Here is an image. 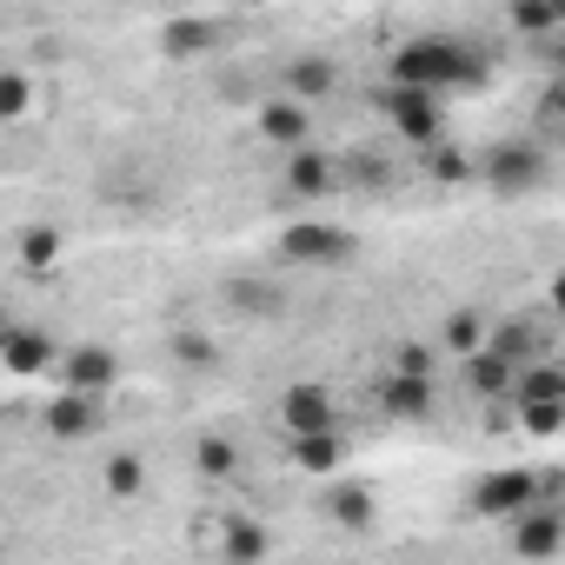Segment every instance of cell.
Segmentation results:
<instances>
[{"label":"cell","mask_w":565,"mask_h":565,"mask_svg":"<svg viewBox=\"0 0 565 565\" xmlns=\"http://www.w3.org/2000/svg\"><path fill=\"white\" fill-rule=\"evenodd\" d=\"M259 134H266L273 147L300 153V147H307V107H300V100H266V107H259Z\"/></svg>","instance_id":"obj_8"},{"label":"cell","mask_w":565,"mask_h":565,"mask_svg":"<svg viewBox=\"0 0 565 565\" xmlns=\"http://www.w3.org/2000/svg\"><path fill=\"white\" fill-rule=\"evenodd\" d=\"M0 360H8V373H41V366L54 360V347H47V333H34V327H14L8 340H0Z\"/></svg>","instance_id":"obj_10"},{"label":"cell","mask_w":565,"mask_h":565,"mask_svg":"<svg viewBox=\"0 0 565 565\" xmlns=\"http://www.w3.org/2000/svg\"><path fill=\"white\" fill-rule=\"evenodd\" d=\"M519 413H525V419H532V433H552V426H558V413H565V406H519Z\"/></svg>","instance_id":"obj_28"},{"label":"cell","mask_w":565,"mask_h":565,"mask_svg":"<svg viewBox=\"0 0 565 565\" xmlns=\"http://www.w3.org/2000/svg\"><path fill=\"white\" fill-rule=\"evenodd\" d=\"M472 386L479 393H512V366L499 353H472Z\"/></svg>","instance_id":"obj_21"},{"label":"cell","mask_w":565,"mask_h":565,"mask_svg":"<svg viewBox=\"0 0 565 565\" xmlns=\"http://www.w3.org/2000/svg\"><path fill=\"white\" fill-rule=\"evenodd\" d=\"M512 552L519 558H552L558 552V512L552 505H525L512 519Z\"/></svg>","instance_id":"obj_6"},{"label":"cell","mask_w":565,"mask_h":565,"mask_svg":"<svg viewBox=\"0 0 565 565\" xmlns=\"http://www.w3.org/2000/svg\"><path fill=\"white\" fill-rule=\"evenodd\" d=\"M140 486H147V466H140L134 452H120V459H107V492H114V499H134Z\"/></svg>","instance_id":"obj_19"},{"label":"cell","mask_w":565,"mask_h":565,"mask_svg":"<svg viewBox=\"0 0 565 565\" xmlns=\"http://www.w3.org/2000/svg\"><path fill=\"white\" fill-rule=\"evenodd\" d=\"M287 186H294V193H327V186H333V160L300 147V153L287 160Z\"/></svg>","instance_id":"obj_14"},{"label":"cell","mask_w":565,"mask_h":565,"mask_svg":"<svg viewBox=\"0 0 565 565\" xmlns=\"http://www.w3.org/2000/svg\"><path fill=\"white\" fill-rule=\"evenodd\" d=\"M347 180H360V186H386L393 173H386V160L366 147V153H347Z\"/></svg>","instance_id":"obj_23"},{"label":"cell","mask_w":565,"mask_h":565,"mask_svg":"<svg viewBox=\"0 0 565 565\" xmlns=\"http://www.w3.org/2000/svg\"><path fill=\"white\" fill-rule=\"evenodd\" d=\"M259 552H266V532L259 525H226V558H246L253 565Z\"/></svg>","instance_id":"obj_25"},{"label":"cell","mask_w":565,"mask_h":565,"mask_svg":"<svg viewBox=\"0 0 565 565\" xmlns=\"http://www.w3.org/2000/svg\"><path fill=\"white\" fill-rule=\"evenodd\" d=\"M386 114H393V127H399L406 140H439V107H433V94L393 87V94H386Z\"/></svg>","instance_id":"obj_7"},{"label":"cell","mask_w":565,"mask_h":565,"mask_svg":"<svg viewBox=\"0 0 565 565\" xmlns=\"http://www.w3.org/2000/svg\"><path fill=\"white\" fill-rule=\"evenodd\" d=\"M545 486H552V472H486L479 492H472V512H486V519H519Z\"/></svg>","instance_id":"obj_2"},{"label":"cell","mask_w":565,"mask_h":565,"mask_svg":"<svg viewBox=\"0 0 565 565\" xmlns=\"http://www.w3.org/2000/svg\"><path fill=\"white\" fill-rule=\"evenodd\" d=\"M193 466H200L206 479H233V466H239V452H233L226 439H200V446H193Z\"/></svg>","instance_id":"obj_18"},{"label":"cell","mask_w":565,"mask_h":565,"mask_svg":"<svg viewBox=\"0 0 565 565\" xmlns=\"http://www.w3.org/2000/svg\"><path fill=\"white\" fill-rule=\"evenodd\" d=\"M8 333H14V320H8V307H0V340H8Z\"/></svg>","instance_id":"obj_29"},{"label":"cell","mask_w":565,"mask_h":565,"mask_svg":"<svg viewBox=\"0 0 565 565\" xmlns=\"http://www.w3.org/2000/svg\"><path fill=\"white\" fill-rule=\"evenodd\" d=\"M47 433H54V439H87V433H100V399L61 393V399L47 406Z\"/></svg>","instance_id":"obj_9"},{"label":"cell","mask_w":565,"mask_h":565,"mask_svg":"<svg viewBox=\"0 0 565 565\" xmlns=\"http://www.w3.org/2000/svg\"><path fill=\"white\" fill-rule=\"evenodd\" d=\"M327 512H333L340 525L366 532V525H373V492H366V486H353V479H333V492H327Z\"/></svg>","instance_id":"obj_11"},{"label":"cell","mask_w":565,"mask_h":565,"mask_svg":"<svg viewBox=\"0 0 565 565\" xmlns=\"http://www.w3.org/2000/svg\"><path fill=\"white\" fill-rule=\"evenodd\" d=\"M279 253H287V259H300V266H340V259L353 253V233H340V226H320V220H300V226H287V233H279Z\"/></svg>","instance_id":"obj_3"},{"label":"cell","mask_w":565,"mask_h":565,"mask_svg":"<svg viewBox=\"0 0 565 565\" xmlns=\"http://www.w3.org/2000/svg\"><path fill=\"white\" fill-rule=\"evenodd\" d=\"M213 21H173L167 28V54H200V47H213Z\"/></svg>","instance_id":"obj_17"},{"label":"cell","mask_w":565,"mask_h":565,"mask_svg":"<svg viewBox=\"0 0 565 565\" xmlns=\"http://www.w3.org/2000/svg\"><path fill=\"white\" fill-rule=\"evenodd\" d=\"M54 253H61V239H54V233H47V226H41V233H28V239H21V259H28V266H41V273H47V266H54Z\"/></svg>","instance_id":"obj_26"},{"label":"cell","mask_w":565,"mask_h":565,"mask_svg":"<svg viewBox=\"0 0 565 565\" xmlns=\"http://www.w3.org/2000/svg\"><path fill=\"white\" fill-rule=\"evenodd\" d=\"M34 107V81L28 74H0V120H21Z\"/></svg>","instance_id":"obj_20"},{"label":"cell","mask_w":565,"mask_h":565,"mask_svg":"<svg viewBox=\"0 0 565 565\" xmlns=\"http://www.w3.org/2000/svg\"><path fill=\"white\" fill-rule=\"evenodd\" d=\"M532 180H539V153H532V147L492 153V186H499V193H519V186H532Z\"/></svg>","instance_id":"obj_13"},{"label":"cell","mask_w":565,"mask_h":565,"mask_svg":"<svg viewBox=\"0 0 565 565\" xmlns=\"http://www.w3.org/2000/svg\"><path fill=\"white\" fill-rule=\"evenodd\" d=\"M386 413H399V419H426V413H433V380H406V373H393V380H386Z\"/></svg>","instance_id":"obj_12"},{"label":"cell","mask_w":565,"mask_h":565,"mask_svg":"<svg viewBox=\"0 0 565 565\" xmlns=\"http://www.w3.org/2000/svg\"><path fill=\"white\" fill-rule=\"evenodd\" d=\"M472 74L479 67L459 54V41H406L393 54V87H406V94H439V87L472 81Z\"/></svg>","instance_id":"obj_1"},{"label":"cell","mask_w":565,"mask_h":565,"mask_svg":"<svg viewBox=\"0 0 565 565\" xmlns=\"http://www.w3.org/2000/svg\"><path fill=\"white\" fill-rule=\"evenodd\" d=\"M287 87L300 94V107L313 100V94H327L333 87V61H320V54H300L294 67H287Z\"/></svg>","instance_id":"obj_15"},{"label":"cell","mask_w":565,"mask_h":565,"mask_svg":"<svg viewBox=\"0 0 565 565\" xmlns=\"http://www.w3.org/2000/svg\"><path fill=\"white\" fill-rule=\"evenodd\" d=\"M446 347L472 360V353H479V313H452V320H446Z\"/></svg>","instance_id":"obj_24"},{"label":"cell","mask_w":565,"mask_h":565,"mask_svg":"<svg viewBox=\"0 0 565 565\" xmlns=\"http://www.w3.org/2000/svg\"><path fill=\"white\" fill-rule=\"evenodd\" d=\"M226 300H233V307H253V313H279V294H273V287H253V279H233Z\"/></svg>","instance_id":"obj_22"},{"label":"cell","mask_w":565,"mask_h":565,"mask_svg":"<svg viewBox=\"0 0 565 565\" xmlns=\"http://www.w3.org/2000/svg\"><path fill=\"white\" fill-rule=\"evenodd\" d=\"M173 353H180V360H213V347H206L200 333H180V340H173Z\"/></svg>","instance_id":"obj_27"},{"label":"cell","mask_w":565,"mask_h":565,"mask_svg":"<svg viewBox=\"0 0 565 565\" xmlns=\"http://www.w3.org/2000/svg\"><path fill=\"white\" fill-rule=\"evenodd\" d=\"M294 459H300L307 472H333V466H340V433H307V439H294Z\"/></svg>","instance_id":"obj_16"},{"label":"cell","mask_w":565,"mask_h":565,"mask_svg":"<svg viewBox=\"0 0 565 565\" xmlns=\"http://www.w3.org/2000/svg\"><path fill=\"white\" fill-rule=\"evenodd\" d=\"M279 419H287V433L294 439H307V433H340V419H333V399H327V386H294L287 399H279Z\"/></svg>","instance_id":"obj_4"},{"label":"cell","mask_w":565,"mask_h":565,"mask_svg":"<svg viewBox=\"0 0 565 565\" xmlns=\"http://www.w3.org/2000/svg\"><path fill=\"white\" fill-rule=\"evenodd\" d=\"M61 380H67V393L100 399V393L120 380V366H114V353H107V347H81V353H67V360H61Z\"/></svg>","instance_id":"obj_5"}]
</instances>
